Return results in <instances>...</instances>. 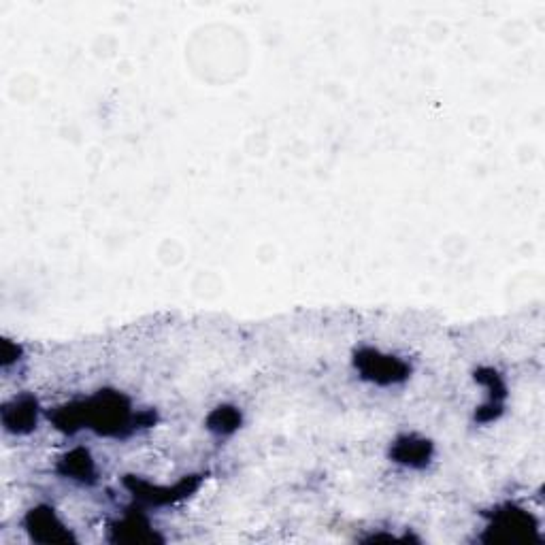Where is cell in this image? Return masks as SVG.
<instances>
[{"label": "cell", "instance_id": "obj_1", "mask_svg": "<svg viewBox=\"0 0 545 545\" xmlns=\"http://www.w3.org/2000/svg\"><path fill=\"white\" fill-rule=\"evenodd\" d=\"M145 416L147 414H135L126 394L118 390H101L86 401L56 407L49 414V420L66 435L90 428L101 437H124L137 431V426H152V422H145Z\"/></svg>", "mask_w": 545, "mask_h": 545}, {"label": "cell", "instance_id": "obj_6", "mask_svg": "<svg viewBox=\"0 0 545 545\" xmlns=\"http://www.w3.org/2000/svg\"><path fill=\"white\" fill-rule=\"evenodd\" d=\"M39 403L35 396H15L13 401L5 403L3 407V426L11 435H28L39 424Z\"/></svg>", "mask_w": 545, "mask_h": 545}, {"label": "cell", "instance_id": "obj_2", "mask_svg": "<svg viewBox=\"0 0 545 545\" xmlns=\"http://www.w3.org/2000/svg\"><path fill=\"white\" fill-rule=\"evenodd\" d=\"M352 365L360 379H365V382L379 388L405 384L411 377V365L407 360L394 354H386L377 348H369V345L354 352Z\"/></svg>", "mask_w": 545, "mask_h": 545}, {"label": "cell", "instance_id": "obj_7", "mask_svg": "<svg viewBox=\"0 0 545 545\" xmlns=\"http://www.w3.org/2000/svg\"><path fill=\"white\" fill-rule=\"evenodd\" d=\"M58 471L62 477H66V480L81 482V484H92L96 480L94 458L84 448H75L69 454H64L58 462Z\"/></svg>", "mask_w": 545, "mask_h": 545}, {"label": "cell", "instance_id": "obj_3", "mask_svg": "<svg viewBox=\"0 0 545 545\" xmlns=\"http://www.w3.org/2000/svg\"><path fill=\"white\" fill-rule=\"evenodd\" d=\"M26 533L32 541L39 543H66L73 541V535L66 524L58 518L56 509L49 505H37L32 507L24 518Z\"/></svg>", "mask_w": 545, "mask_h": 545}, {"label": "cell", "instance_id": "obj_5", "mask_svg": "<svg viewBox=\"0 0 545 545\" xmlns=\"http://www.w3.org/2000/svg\"><path fill=\"white\" fill-rule=\"evenodd\" d=\"M435 445L431 439L420 437V435H401L394 439L390 445V458L396 465H403L407 469H424L428 462L433 460Z\"/></svg>", "mask_w": 545, "mask_h": 545}, {"label": "cell", "instance_id": "obj_4", "mask_svg": "<svg viewBox=\"0 0 545 545\" xmlns=\"http://www.w3.org/2000/svg\"><path fill=\"white\" fill-rule=\"evenodd\" d=\"M124 484L132 492V497L147 505H169L190 497V492L198 488V482H192V477H186V480H181L173 488H158L152 482L139 480V477H128Z\"/></svg>", "mask_w": 545, "mask_h": 545}, {"label": "cell", "instance_id": "obj_8", "mask_svg": "<svg viewBox=\"0 0 545 545\" xmlns=\"http://www.w3.org/2000/svg\"><path fill=\"white\" fill-rule=\"evenodd\" d=\"M241 422H243V416L239 407L235 405H218L207 416V428L213 435H220V437L233 435L237 428H241Z\"/></svg>", "mask_w": 545, "mask_h": 545}]
</instances>
